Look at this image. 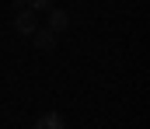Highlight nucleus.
<instances>
[{
	"label": "nucleus",
	"mask_w": 150,
	"mask_h": 129,
	"mask_svg": "<svg viewBox=\"0 0 150 129\" xmlns=\"http://www.w3.org/2000/svg\"><path fill=\"white\" fill-rule=\"evenodd\" d=\"M32 45H35L38 52H52V49H56V32H49V28H35V32H32Z\"/></svg>",
	"instance_id": "obj_1"
},
{
	"label": "nucleus",
	"mask_w": 150,
	"mask_h": 129,
	"mask_svg": "<svg viewBox=\"0 0 150 129\" xmlns=\"http://www.w3.org/2000/svg\"><path fill=\"white\" fill-rule=\"evenodd\" d=\"M67 28H70V14H67V11H49V32L59 35V32H67Z\"/></svg>",
	"instance_id": "obj_3"
},
{
	"label": "nucleus",
	"mask_w": 150,
	"mask_h": 129,
	"mask_svg": "<svg viewBox=\"0 0 150 129\" xmlns=\"http://www.w3.org/2000/svg\"><path fill=\"white\" fill-rule=\"evenodd\" d=\"M14 28L21 32V35H32L38 28V18H35V11H18L14 14Z\"/></svg>",
	"instance_id": "obj_2"
},
{
	"label": "nucleus",
	"mask_w": 150,
	"mask_h": 129,
	"mask_svg": "<svg viewBox=\"0 0 150 129\" xmlns=\"http://www.w3.org/2000/svg\"><path fill=\"white\" fill-rule=\"evenodd\" d=\"M28 7H32V11H49L52 0H28Z\"/></svg>",
	"instance_id": "obj_5"
},
{
	"label": "nucleus",
	"mask_w": 150,
	"mask_h": 129,
	"mask_svg": "<svg viewBox=\"0 0 150 129\" xmlns=\"http://www.w3.org/2000/svg\"><path fill=\"white\" fill-rule=\"evenodd\" d=\"M35 129H67V126H63V115H59V112H45L35 122Z\"/></svg>",
	"instance_id": "obj_4"
}]
</instances>
